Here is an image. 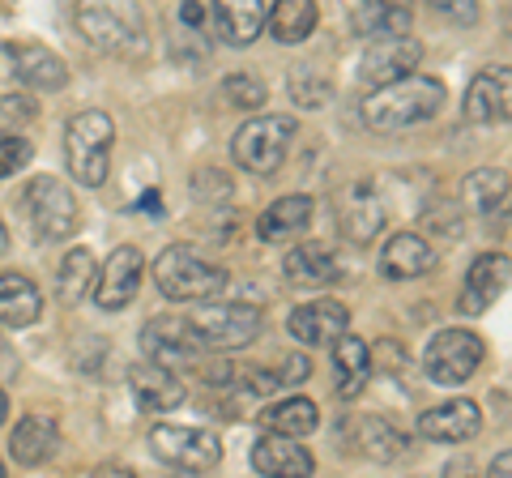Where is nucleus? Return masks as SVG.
Segmentation results:
<instances>
[{"label":"nucleus","instance_id":"obj_17","mask_svg":"<svg viewBox=\"0 0 512 478\" xmlns=\"http://www.w3.org/2000/svg\"><path fill=\"white\" fill-rule=\"evenodd\" d=\"M9 65L18 73V82L30 90H64L69 86V65L43 43H9Z\"/></svg>","mask_w":512,"mask_h":478},{"label":"nucleus","instance_id":"obj_8","mask_svg":"<svg viewBox=\"0 0 512 478\" xmlns=\"http://www.w3.org/2000/svg\"><path fill=\"white\" fill-rule=\"evenodd\" d=\"M22 214L30 218L35 235L52 239V244L56 239H69L77 231V201L60 180H52V175H39V180H30L22 188Z\"/></svg>","mask_w":512,"mask_h":478},{"label":"nucleus","instance_id":"obj_28","mask_svg":"<svg viewBox=\"0 0 512 478\" xmlns=\"http://www.w3.org/2000/svg\"><path fill=\"white\" fill-rule=\"evenodd\" d=\"M355 436H359V453L380 461V466H389V461L406 457V436L397 432L393 423L376 419V414H363V419H355Z\"/></svg>","mask_w":512,"mask_h":478},{"label":"nucleus","instance_id":"obj_39","mask_svg":"<svg viewBox=\"0 0 512 478\" xmlns=\"http://www.w3.org/2000/svg\"><path fill=\"white\" fill-rule=\"evenodd\" d=\"M308 376H312L308 355H286L282 359V372H278V385H303Z\"/></svg>","mask_w":512,"mask_h":478},{"label":"nucleus","instance_id":"obj_35","mask_svg":"<svg viewBox=\"0 0 512 478\" xmlns=\"http://www.w3.org/2000/svg\"><path fill=\"white\" fill-rule=\"evenodd\" d=\"M39 116V103L26 90L18 94H0V133H22L30 120Z\"/></svg>","mask_w":512,"mask_h":478},{"label":"nucleus","instance_id":"obj_42","mask_svg":"<svg viewBox=\"0 0 512 478\" xmlns=\"http://www.w3.org/2000/svg\"><path fill=\"white\" fill-rule=\"evenodd\" d=\"M9 419V397H5V389H0V423Z\"/></svg>","mask_w":512,"mask_h":478},{"label":"nucleus","instance_id":"obj_15","mask_svg":"<svg viewBox=\"0 0 512 478\" xmlns=\"http://www.w3.org/2000/svg\"><path fill=\"white\" fill-rule=\"evenodd\" d=\"M478 427H483V414L470 397H457V402H444V406H431L419 414V436L423 440H436V444H461V440H474Z\"/></svg>","mask_w":512,"mask_h":478},{"label":"nucleus","instance_id":"obj_30","mask_svg":"<svg viewBox=\"0 0 512 478\" xmlns=\"http://www.w3.org/2000/svg\"><path fill=\"white\" fill-rule=\"evenodd\" d=\"M265 432H282V436H308L320 427V410L308 397H286V402H274L261 414Z\"/></svg>","mask_w":512,"mask_h":478},{"label":"nucleus","instance_id":"obj_16","mask_svg":"<svg viewBox=\"0 0 512 478\" xmlns=\"http://www.w3.org/2000/svg\"><path fill=\"white\" fill-rule=\"evenodd\" d=\"M338 227L342 235L350 239V244H372V239L380 235L384 227V205L380 197L372 193V184H350L342 201H338Z\"/></svg>","mask_w":512,"mask_h":478},{"label":"nucleus","instance_id":"obj_32","mask_svg":"<svg viewBox=\"0 0 512 478\" xmlns=\"http://www.w3.org/2000/svg\"><path fill=\"white\" fill-rule=\"evenodd\" d=\"M94 274H99V265H94V252L90 248H73L69 257L60 261V274H56V295L60 304H82L94 286Z\"/></svg>","mask_w":512,"mask_h":478},{"label":"nucleus","instance_id":"obj_4","mask_svg":"<svg viewBox=\"0 0 512 478\" xmlns=\"http://www.w3.org/2000/svg\"><path fill=\"white\" fill-rule=\"evenodd\" d=\"M154 282L167 299L180 304H201V299H218L227 291V269H218L214 261H205L197 248L171 244L167 252H158L154 261Z\"/></svg>","mask_w":512,"mask_h":478},{"label":"nucleus","instance_id":"obj_12","mask_svg":"<svg viewBox=\"0 0 512 478\" xmlns=\"http://www.w3.org/2000/svg\"><path fill=\"white\" fill-rule=\"evenodd\" d=\"M141 274H146V257L133 248V244H120L116 252L107 257V265L94 274V304L103 312H120L137 299V286Z\"/></svg>","mask_w":512,"mask_h":478},{"label":"nucleus","instance_id":"obj_36","mask_svg":"<svg viewBox=\"0 0 512 478\" xmlns=\"http://www.w3.org/2000/svg\"><path fill=\"white\" fill-rule=\"evenodd\" d=\"M222 99H227L231 107L256 111L265 103V86L256 82V77H248V73H231V77H222Z\"/></svg>","mask_w":512,"mask_h":478},{"label":"nucleus","instance_id":"obj_25","mask_svg":"<svg viewBox=\"0 0 512 478\" xmlns=\"http://www.w3.org/2000/svg\"><path fill=\"white\" fill-rule=\"evenodd\" d=\"M43 316V295L26 274H0V325L26 329Z\"/></svg>","mask_w":512,"mask_h":478},{"label":"nucleus","instance_id":"obj_31","mask_svg":"<svg viewBox=\"0 0 512 478\" xmlns=\"http://www.w3.org/2000/svg\"><path fill=\"white\" fill-rule=\"evenodd\" d=\"M265 22L278 43H303L316 30V0H278L265 13Z\"/></svg>","mask_w":512,"mask_h":478},{"label":"nucleus","instance_id":"obj_3","mask_svg":"<svg viewBox=\"0 0 512 478\" xmlns=\"http://www.w3.org/2000/svg\"><path fill=\"white\" fill-rule=\"evenodd\" d=\"M111 146H116V124L107 111L90 107L77 111L64 129V163H69L73 180L86 188L107 184V167H111Z\"/></svg>","mask_w":512,"mask_h":478},{"label":"nucleus","instance_id":"obj_10","mask_svg":"<svg viewBox=\"0 0 512 478\" xmlns=\"http://www.w3.org/2000/svg\"><path fill=\"white\" fill-rule=\"evenodd\" d=\"M141 350H146V359L163 363L171 372H197V363L205 359L201 342L192 338L188 316H154L141 329Z\"/></svg>","mask_w":512,"mask_h":478},{"label":"nucleus","instance_id":"obj_5","mask_svg":"<svg viewBox=\"0 0 512 478\" xmlns=\"http://www.w3.org/2000/svg\"><path fill=\"white\" fill-rule=\"evenodd\" d=\"M295 133H299V124L291 116H256L235 133L231 158L244 171L265 180V175H274L286 163V154H291V146H295Z\"/></svg>","mask_w":512,"mask_h":478},{"label":"nucleus","instance_id":"obj_23","mask_svg":"<svg viewBox=\"0 0 512 478\" xmlns=\"http://www.w3.org/2000/svg\"><path fill=\"white\" fill-rule=\"evenodd\" d=\"M214 30L231 47L256 43L265 30V0H214Z\"/></svg>","mask_w":512,"mask_h":478},{"label":"nucleus","instance_id":"obj_1","mask_svg":"<svg viewBox=\"0 0 512 478\" xmlns=\"http://www.w3.org/2000/svg\"><path fill=\"white\" fill-rule=\"evenodd\" d=\"M440 107H444V82L406 73V77H397V82L376 86L367 94L359 116L372 133H402V129H414V124L431 120Z\"/></svg>","mask_w":512,"mask_h":478},{"label":"nucleus","instance_id":"obj_24","mask_svg":"<svg viewBox=\"0 0 512 478\" xmlns=\"http://www.w3.org/2000/svg\"><path fill=\"white\" fill-rule=\"evenodd\" d=\"M56 444H60V427L47 419V414H26V419L13 427L9 453L18 466H43V461H52Z\"/></svg>","mask_w":512,"mask_h":478},{"label":"nucleus","instance_id":"obj_18","mask_svg":"<svg viewBox=\"0 0 512 478\" xmlns=\"http://www.w3.org/2000/svg\"><path fill=\"white\" fill-rule=\"evenodd\" d=\"M508 257L504 252H483L474 265H470V274H466V286H461V312H487L495 299H500L508 291Z\"/></svg>","mask_w":512,"mask_h":478},{"label":"nucleus","instance_id":"obj_27","mask_svg":"<svg viewBox=\"0 0 512 478\" xmlns=\"http://www.w3.org/2000/svg\"><path fill=\"white\" fill-rule=\"evenodd\" d=\"M308 222H312V197L295 193V197L274 201L261 218H256V235H261L265 244H278V239L299 235L303 227H308Z\"/></svg>","mask_w":512,"mask_h":478},{"label":"nucleus","instance_id":"obj_9","mask_svg":"<svg viewBox=\"0 0 512 478\" xmlns=\"http://www.w3.org/2000/svg\"><path fill=\"white\" fill-rule=\"evenodd\" d=\"M483 338L470 329H440L436 338L427 342V355H423V372L427 380H436V385H461V380H470L478 372V363H483Z\"/></svg>","mask_w":512,"mask_h":478},{"label":"nucleus","instance_id":"obj_7","mask_svg":"<svg viewBox=\"0 0 512 478\" xmlns=\"http://www.w3.org/2000/svg\"><path fill=\"white\" fill-rule=\"evenodd\" d=\"M188 325H192V338L201 342V350H239L261 333V308L201 299V308L188 312Z\"/></svg>","mask_w":512,"mask_h":478},{"label":"nucleus","instance_id":"obj_20","mask_svg":"<svg viewBox=\"0 0 512 478\" xmlns=\"http://www.w3.org/2000/svg\"><path fill=\"white\" fill-rule=\"evenodd\" d=\"M333 346V385H338V397H359L367 389V380H372V350H367L363 338H355V333H338V338L329 342Z\"/></svg>","mask_w":512,"mask_h":478},{"label":"nucleus","instance_id":"obj_6","mask_svg":"<svg viewBox=\"0 0 512 478\" xmlns=\"http://www.w3.org/2000/svg\"><path fill=\"white\" fill-rule=\"evenodd\" d=\"M150 449L163 466L188 470V474H210L222 466V440L205 427H180V423H154Z\"/></svg>","mask_w":512,"mask_h":478},{"label":"nucleus","instance_id":"obj_14","mask_svg":"<svg viewBox=\"0 0 512 478\" xmlns=\"http://www.w3.org/2000/svg\"><path fill=\"white\" fill-rule=\"evenodd\" d=\"M252 470L269 474V478H308L316 470V457L303 449L299 436H282V432H265L252 444Z\"/></svg>","mask_w":512,"mask_h":478},{"label":"nucleus","instance_id":"obj_22","mask_svg":"<svg viewBox=\"0 0 512 478\" xmlns=\"http://www.w3.org/2000/svg\"><path fill=\"white\" fill-rule=\"evenodd\" d=\"M380 269H384V278L410 282V278L427 274V269H436V248L414 231H397L380 252Z\"/></svg>","mask_w":512,"mask_h":478},{"label":"nucleus","instance_id":"obj_37","mask_svg":"<svg viewBox=\"0 0 512 478\" xmlns=\"http://www.w3.org/2000/svg\"><path fill=\"white\" fill-rule=\"evenodd\" d=\"M30 158H35V146H30L26 137L0 133V180H5V175H13L18 167H26Z\"/></svg>","mask_w":512,"mask_h":478},{"label":"nucleus","instance_id":"obj_38","mask_svg":"<svg viewBox=\"0 0 512 478\" xmlns=\"http://www.w3.org/2000/svg\"><path fill=\"white\" fill-rule=\"evenodd\" d=\"M427 9H436L453 26H478V0H427Z\"/></svg>","mask_w":512,"mask_h":478},{"label":"nucleus","instance_id":"obj_44","mask_svg":"<svg viewBox=\"0 0 512 478\" xmlns=\"http://www.w3.org/2000/svg\"><path fill=\"white\" fill-rule=\"evenodd\" d=\"M0 474H5V461H0Z\"/></svg>","mask_w":512,"mask_h":478},{"label":"nucleus","instance_id":"obj_43","mask_svg":"<svg viewBox=\"0 0 512 478\" xmlns=\"http://www.w3.org/2000/svg\"><path fill=\"white\" fill-rule=\"evenodd\" d=\"M363 5H389V0H363Z\"/></svg>","mask_w":512,"mask_h":478},{"label":"nucleus","instance_id":"obj_21","mask_svg":"<svg viewBox=\"0 0 512 478\" xmlns=\"http://www.w3.org/2000/svg\"><path fill=\"white\" fill-rule=\"evenodd\" d=\"M508 69H491V73H478L470 90H466V103H461V116L470 124H504L508 120Z\"/></svg>","mask_w":512,"mask_h":478},{"label":"nucleus","instance_id":"obj_11","mask_svg":"<svg viewBox=\"0 0 512 478\" xmlns=\"http://www.w3.org/2000/svg\"><path fill=\"white\" fill-rule=\"evenodd\" d=\"M419 60H423V43L419 39H410V35H376L372 43H367L363 60H359V82L367 90L389 86V82H397V77L414 73Z\"/></svg>","mask_w":512,"mask_h":478},{"label":"nucleus","instance_id":"obj_41","mask_svg":"<svg viewBox=\"0 0 512 478\" xmlns=\"http://www.w3.org/2000/svg\"><path fill=\"white\" fill-rule=\"evenodd\" d=\"M9 252V231H5V222H0V257Z\"/></svg>","mask_w":512,"mask_h":478},{"label":"nucleus","instance_id":"obj_34","mask_svg":"<svg viewBox=\"0 0 512 478\" xmlns=\"http://www.w3.org/2000/svg\"><path fill=\"white\" fill-rule=\"evenodd\" d=\"M286 90H291V99H295L299 107H320V103H329V94H333L329 77H320L316 69H299V73H291Z\"/></svg>","mask_w":512,"mask_h":478},{"label":"nucleus","instance_id":"obj_29","mask_svg":"<svg viewBox=\"0 0 512 478\" xmlns=\"http://www.w3.org/2000/svg\"><path fill=\"white\" fill-rule=\"evenodd\" d=\"M461 205L474 214H495L508 205V175L495 171V167H483L461 180Z\"/></svg>","mask_w":512,"mask_h":478},{"label":"nucleus","instance_id":"obj_33","mask_svg":"<svg viewBox=\"0 0 512 478\" xmlns=\"http://www.w3.org/2000/svg\"><path fill=\"white\" fill-rule=\"evenodd\" d=\"M359 35H410V9L406 5H363L359 13Z\"/></svg>","mask_w":512,"mask_h":478},{"label":"nucleus","instance_id":"obj_19","mask_svg":"<svg viewBox=\"0 0 512 478\" xmlns=\"http://www.w3.org/2000/svg\"><path fill=\"white\" fill-rule=\"evenodd\" d=\"M346 325H350V312H346V304H338V299H312V304H299L291 312V321H286L291 338H299L303 346H325V342L338 338Z\"/></svg>","mask_w":512,"mask_h":478},{"label":"nucleus","instance_id":"obj_13","mask_svg":"<svg viewBox=\"0 0 512 478\" xmlns=\"http://www.w3.org/2000/svg\"><path fill=\"white\" fill-rule=\"evenodd\" d=\"M128 389H133L137 406L150 410V414L184 406V397H188V385L180 380V372H171V368H163V363H154V359L128 368Z\"/></svg>","mask_w":512,"mask_h":478},{"label":"nucleus","instance_id":"obj_26","mask_svg":"<svg viewBox=\"0 0 512 478\" xmlns=\"http://www.w3.org/2000/svg\"><path fill=\"white\" fill-rule=\"evenodd\" d=\"M282 274H286V282H295V286H329V282L342 278V265H338V257H333L329 248L299 244V248L286 252Z\"/></svg>","mask_w":512,"mask_h":478},{"label":"nucleus","instance_id":"obj_40","mask_svg":"<svg viewBox=\"0 0 512 478\" xmlns=\"http://www.w3.org/2000/svg\"><path fill=\"white\" fill-rule=\"evenodd\" d=\"M508 466H512V453H500L491 461V474H508Z\"/></svg>","mask_w":512,"mask_h":478},{"label":"nucleus","instance_id":"obj_2","mask_svg":"<svg viewBox=\"0 0 512 478\" xmlns=\"http://www.w3.org/2000/svg\"><path fill=\"white\" fill-rule=\"evenodd\" d=\"M77 30L107 56L146 52V18L137 0H77Z\"/></svg>","mask_w":512,"mask_h":478}]
</instances>
